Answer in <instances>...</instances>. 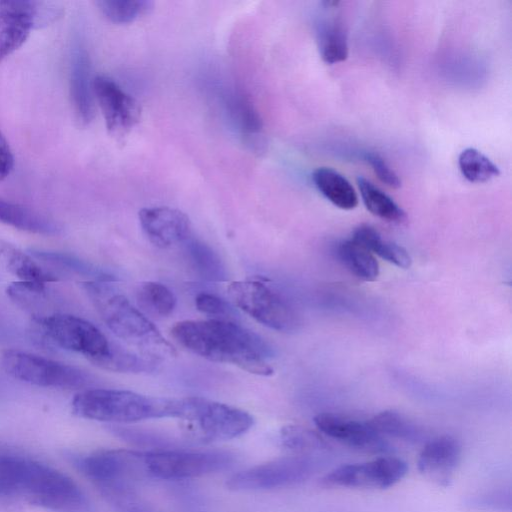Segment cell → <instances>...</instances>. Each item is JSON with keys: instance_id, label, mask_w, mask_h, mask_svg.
Listing matches in <instances>:
<instances>
[{"instance_id": "obj_1", "label": "cell", "mask_w": 512, "mask_h": 512, "mask_svg": "<svg viewBox=\"0 0 512 512\" xmlns=\"http://www.w3.org/2000/svg\"><path fill=\"white\" fill-rule=\"evenodd\" d=\"M171 334L181 346L210 361L261 376L273 373L267 362L272 348L261 336L234 321L184 320L172 327Z\"/></svg>"}, {"instance_id": "obj_2", "label": "cell", "mask_w": 512, "mask_h": 512, "mask_svg": "<svg viewBox=\"0 0 512 512\" xmlns=\"http://www.w3.org/2000/svg\"><path fill=\"white\" fill-rule=\"evenodd\" d=\"M82 288L105 325L120 339L153 360L175 355L158 328L125 295L106 281H84Z\"/></svg>"}, {"instance_id": "obj_3", "label": "cell", "mask_w": 512, "mask_h": 512, "mask_svg": "<svg viewBox=\"0 0 512 512\" xmlns=\"http://www.w3.org/2000/svg\"><path fill=\"white\" fill-rule=\"evenodd\" d=\"M73 413L81 418L113 424L148 419L174 418L175 398L152 397L130 390L87 388L71 402Z\"/></svg>"}, {"instance_id": "obj_4", "label": "cell", "mask_w": 512, "mask_h": 512, "mask_svg": "<svg viewBox=\"0 0 512 512\" xmlns=\"http://www.w3.org/2000/svg\"><path fill=\"white\" fill-rule=\"evenodd\" d=\"M15 495L53 512H92L81 487L57 468L22 454L15 472Z\"/></svg>"}, {"instance_id": "obj_5", "label": "cell", "mask_w": 512, "mask_h": 512, "mask_svg": "<svg viewBox=\"0 0 512 512\" xmlns=\"http://www.w3.org/2000/svg\"><path fill=\"white\" fill-rule=\"evenodd\" d=\"M146 451L101 449L88 454H69L72 464L92 482L107 499L129 491L133 484L150 478Z\"/></svg>"}, {"instance_id": "obj_6", "label": "cell", "mask_w": 512, "mask_h": 512, "mask_svg": "<svg viewBox=\"0 0 512 512\" xmlns=\"http://www.w3.org/2000/svg\"><path fill=\"white\" fill-rule=\"evenodd\" d=\"M174 418L182 421L191 437L202 441L237 438L254 424L247 411L202 397L176 398Z\"/></svg>"}, {"instance_id": "obj_7", "label": "cell", "mask_w": 512, "mask_h": 512, "mask_svg": "<svg viewBox=\"0 0 512 512\" xmlns=\"http://www.w3.org/2000/svg\"><path fill=\"white\" fill-rule=\"evenodd\" d=\"M33 322L46 341L83 355L96 366L110 353L112 343L97 326L80 316L55 311L34 317Z\"/></svg>"}, {"instance_id": "obj_8", "label": "cell", "mask_w": 512, "mask_h": 512, "mask_svg": "<svg viewBox=\"0 0 512 512\" xmlns=\"http://www.w3.org/2000/svg\"><path fill=\"white\" fill-rule=\"evenodd\" d=\"M1 364L14 379L39 387L84 390L95 383L78 367L18 349L5 350Z\"/></svg>"}, {"instance_id": "obj_9", "label": "cell", "mask_w": 512, "mask_h": 512, "mask_svg": "<svg viewBox=\"0 0 512 512\" xmlns=\"http://www.w3.org/2000/svg\"><path fill=\"white\" fill-rule=\"evenodd\" d=\"M227 292L238 308L266 327L291 332L299 325L298 314L291 303L264 280L233 281Z\"/></svg>"}, {"instance_id": "obj_10", "label": "cell", "mask_w": 512, "mask_h": 512, "mask_svg": "<svg viewBox=\"0 0 512 512\" xmlns=\"http://www.w3.org/2000/svg\"><path fill=\"white\" fill-rule=\"evenodd\" d=\"M145 461L150 478L182 480L224 470L234 462V455L226 451L175 448L146 451Z\"/></svg>"}, {"instance_id": "obj_11", "label": "cell", "mask_w": 512, "mask_h": 512, "mask_svg": "<svg viewBox=\"0 0 512 512\" xmlns=\"http://www.w3.org/2000/svg\"><path fill=\"white\" fill-rule=\"evenodd\" d=\"M316 466V461L307 455L282 457L235 473L227 487L235 491L288 487L308 479Z\"/></svg>"}, {"instance_id": "obj_12", "label": "cell", "mask_w": 512, "mask_h": 512, "mask_svg": "<svg viewBox=\"0 0 512 512\" xmlns=\"http://www.w3.org/2000/svg\"><path fill=\"white\" fill-rule=\"evenodd\" d=\"M53 20L48 2L0 0V63L26 42L34 28Z\"/></svg>"}, {"instance_id": "obj_13", "label": "cell", "mask_w": 512, "mask_h": 512, "mask_svg": "<svg viewBox=\"0 0 512 512\" xmlns=\"http://www.w3.org/2000/svg\"><path fill=\"white\" fill-rule=\"evenodd\" d=\"M405 461L393 456L341 465L326 474L321 482L327 487L385 489L398 483L407 473Z\"/></svg>"}, {"instance_id": "obj_14", "label": "cell", "mask_w": 512, "mask_h": 512, "mask_svg": "<svg viewBox=\"0 0 512 512\" xmlns=\"http://www.w3.org/2000/svg\"><path fill=\"white\" fill-rule=\"evenodd\" d=\"M93 96L112 136H125L139 122V103L113 79L103 75L96 76L93 79Z\"/></svg>"}, {"instance_id": "obj_15", "label": "cell", "mask_w": 512, "mask_h": 512, "mask_svg": "<svg viewBox=\"0 0 512 512\" xmlns=\"http://www.w3.org/2000/svg\"><path fill=\"white\" fill-rule=\"evenodd\" d=\"M316 427L328 437L353 449L382 453L390 450L386 439L368 421L354 420L336 413L324 412L314 418Z\"/></svg>"}, {"instance_id": "obj_16", "label": "cell", "mask_w": 512, "mask_h": 512, "mask_svg": "<svg viewBox=\"0 0 512 512\" xmlns=\"http://www.w3.org/2000/svg\"><path fill=\"white\" fill-rule=\"evenodd\" d=\"M139 222L149 241L160 248L183 243L191 237V223L182 211L166 207H146L139 211Z\"/></svg>"}, {"instance_id": "obj_17", "label": "cell", "mask_w": 512, "mask_h": 512, "mask_svg": "<svg viewBox=\"0 0 512 512\" xmlns=\"http://www.w3.org/2000/svg\"><path fill=\"white\" fill-rule=\"evenodd\" d=\"M461 444L444 435L426 442L418 458V469L426 477L446 485L461 459Z\"/></svg>"}, {"instance_id": "obj_18", "label": "cell", "mask_w": 512, "mask_h": 512, "mask_svg": "<svg viewBox=\"0 0 512 512\" xmlns=\"http://www.w3.org/2000/svg\"><path fill=\"white\" fill-rule=\"evenodd\" d=\"M70 94L79 120L87 124L94 117L93 79L86 49L77 43L71 54Z\"/></svg>"}, {"instance_id": "obj_19", "label": "cell", "mask_w": 512, "mask_h": 512, "mask_svg": "<svg viewBox=\"0 0 512 512\" xmlns=\"http://www.w3.org/2000/svg\"><path fill=\"white\" fill-rule=\"evenodd\" d=\"M0 268L22 282L46 285L58 280L57 275L42 267L30 254L0 239Z\"/></svg>"}, {"instance_id": "obj_20", "label": "cell", "mask_w": 512, "mask_h": 512, "mask_svg": "<svg viewBox=\"0 0 512 512\" xmlns=\"http://www.w3.org/2000/svg\"><path fill=\"white\" fill-rule=\"evenodd\" d=\"M0 222L30 233L58 235L61 227L52 219L0 198Z\"/></svg>"}, {"instance_id": "obj_21", "label": "cell", "mask_w": 512, "mask_h": 512, "mask_svg": "<svg viewBox=\"0 0 512 512\" xmlns=\"http://www.w3.org/2000/svg\"><path fill=\"white\" fill-rule=\"evenodd\" d=\"M319 192L340 209L351 210L358 205V196L350 182L339 172L319 167L312 174Z\"/></svg>"}, {"instance_id": "obj_22", "label": "cell", "mask_w": 512, "mask_h": 512, "mask_svg": "<svg viewBox=\"0 0 512 512\" xmlns=\"http://www.w3.org/2000/svg\"><path fill=\"white\" fill-rule=\"evenodd\" d=\"M350 239L399 268L407 269L412 264V258L404 247L384 240L379 232L368 224L359 225Z\"/></svg>"}, {"instance_id": "obj_23", "label": "cell", "mask_w": 512, "mask_h": 512, "mask_svg": "<svg viewBox=\"0 0 512 512\" xmlns=\"http://www.w3.org/2000/svg\"><path fill=\"white\" fill-rule=\"evenodd\" d=\"M317 41L321 58L328 64L346 60L348 41L346 29L338 18L320 21L317 29Z\"/></svg>"}, {"instance_id": "obj_24", "label": "cell", "mask_w": 512, "mask_h": 512, "mask_svg": "<svg viewBox=\"0 0 512 512\" xmlns=\"http://www.w3.org/2000/svg\"><path fill=\"white\" fill-rule=\"evenodd\" d=\"M30 254L36 260L43 262L45 265L58 268L67 273L89 278L88 281L109 282L112 279L111 276L100 268L95 267L91 263L82 260L73 254L42 249H31Z\"/></svg>"}, {"instance_id": "obj_25", "label": "cell", "mask_w": 512, "mask_h": 512, "mask_svg": "<svg viewBox=\"0 0 512 512\" xmlns=\"http://www.w3.org/2000/svg\"><path fill=\"white\" fill-rule=\"evenodd\" d=\"M336 252L341 263L358 279L371 282L379 276V264L374 254L352 239L340 242Z\"/></svg>"}, {"instance_id": "obj_26", "label": "cell", "mask_w": 512, "mask_h": 512, "mask_svg": "<svg viewBox=\"0 0 512 512\" xmlns=\"http://www.w3.org/2000/svg\"><path fill=\"white\" fill-rule=\"evenodd\" d=\"M368 422L383 437L388 436L409 443L422 442L426 437L420 426L396 411L380 412Z\"/></svg>"}, {"instance_id": "obj_27", "label": "cell", "mask_w": 512, "mask_h": 512, "mask_svg": "<svg viewBox=\"0 0 512 512\" xmlns=\"http://www.w3.org/2000/svg\"><path fill=\"white\" fill-rule=\"evenodd\" d=\"M184 243L190 263L202 278L209 281L226 279V268L219 255L209 245L193 237Z\"/></svg>"}, {"instance_id": "obj_28", "label": "cell", "mask_w": 512, "mask_h": 512, "mask_svg": "<svg viewBox=\"0 0 512 512\" xmlns=\"http://www.w3.org/2000/svg\"><path fill=\"white\" fill-rule=\"evenodd\" d=\"M362 201L374 216L390 222H400L406 215L404 210L386 193L362 176L357 177Z\"/></svg>"}, {"instance_id": "obj_29", "label": "cell", "mask_w": 512, "mask_h": 512, "mask_svg": "<svg viewBox=\"0 0 512 512\" xmlns=\"http://www.w3.org/2000/svg\"><path fill=\"white\" fill-rule=\"evenodd\" d=\"M8 297L18 306L38 317L48 313L50 298L46 285L17 281L7 287Z\"/></svg>"}, {"instance_id": "obj_30", "label": "cell", "mask_w": 512, "mask_h": 512, "mask_svg": "<svg viewBox=\"0 0 512 512\" xmlns=\"http://www.w3.org/2000/svg\"><path fill=\"white\" fill-rule=\"evenodd\" d=\"M139 305L147 312L165 317L176 307L175 294L164 284L154 281L142 283L136 293Z\"/></svg>"}, {"instance_id": "obj_31", "label": "cell", "mask_w": 512, "mask_h": 512, "mask_svg": "<svg viewBox=\"0 0 512 512\" xmlns=\"http://www.w3.org/2000/svg\"><path fill=\"white\" fill-rule=\"evenodd\" d=\"M156 360L142 354L131 352L112 343L109 355L98 367L125 373H148L157 368Z\"/></svg>"}, {"instance_id": "obj_32", "label": "cell", "mask_w": 512, "mask_h": 512, "mask_svg": "<svg viewBox=\"0 0 512 512\" xmlns=\"http://www.w3.org/2000/svg\"><path fill=\"white\" fill-rule=\"evenodd\" d=\"M462 175L470 182L483 183L500 175L499 168L475 148L463 150L458 157Z\"/></svg>"}, {"instance_id": "obj_33", "label": "cell", "mask_w": 512, "mask_h": 512, "mask_svg": "<svg viewBox=\"0 0 512 512\" xmlns=\"http://www.w3.org/2000/svg\"><path fill=\"white\" fill-rule=\"evenodd\" d=\"M96 4L109 21L118 24L134 21L152 6V2L146 0H100Z\"/></svg>"}, {"instance_id": "obj_34", "label": "cell", "mask_w": 512, "mask_h": 512, "mask_svg": "<svg viewBox=\"0 0 512 512\" xmlns=\"http://www.w3.org/2000/svg\"><path fill=\"white\" fill-rule=\"evenodd\" d=\"M110 431L126 442L141 447L153 448V450L175 449L176 440L168 435L154 431L129 428L123 426H111Z\"/></svg>"}, {"instance_id": "obj_35", "label": "cell", "mask_w": 512, "mask_h": 512, "mask_svg": "<svg viewBox=\"0 0 512 512\" xmlns=\"http://www.w3.org/2000/svg\"><path fill=\"white\" fill-rule=\"evenodd\" d=\"M281 442L293 450H307L321 447L323 441L313 431L301 426H286L281 431Z\"/></svg>"}, {"instance_id": "obj_36", "label": "cell", "mask_w": 512, "mask_h": 512, "mask_svg": "<svg viewBox=\"0 0 512 512\" xmlns=\"http://www.w3.org/2000/svg\"><path fill=\"white\" fill-rule=\"evenodd\" d=\"M195 305L201 313L213 316L214 318L212 319L232 321L235 316L233 307L226 300L215 294L199 293L195 298Z\"/></svg>"}, {"instance_id": "obj_37", "label": "cell", "mask_w": 512, "mask_h": 512, "mask_svg": "<svg viewBox=\"0 0 512 512\" xmlns=\"http://www.w3.org/2000/svg\"><path fill=\"white\" fill-rule=\"evenodd\" d=\"M468 504L480 510L510 512L511 493L505 489L488 491L470 498Z\"/></svg>"}, {"instance_id": "obj_38", "label": "cell", "mask_w": 512, "mask_h": 512, "mask_svg": "<svg viewBox=\"0 0 512 512\" xmlns=\"http://www.w3.org/2000/svg\"><path fill=\"white\" fill-rule=\"evenodd\" d=\"M364 158L381 182L392 188H399L401 186V180L398 175L378 153L367 152Z\"/></svg>"}, {"instance_id": "obj_39", "label": "cell", "mask_w": 512, "mask_h": 512, "mask_svg": "<svg viewBox=\"0 0 512 512\" xmlns=\"http://www.w3.org/2000/svg\"><path fill=\"white\" fill-rule=\"evenodd\" d=\"M14 166V157L12 150L0 131V181L7 178Z\"/></svg>"}]
</instances>
